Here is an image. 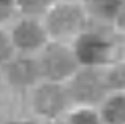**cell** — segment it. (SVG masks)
Segmentation results:
<instances>
[{"label": "cell", "mask_w": 125, "mask_h": 124, "mask_svg": "<svg viewBox=\"0 0 125 124\" xmlns=\"http://www.w3.org/2000/svg\"><path fill=\"white\" fill-rule=\"evenodd\" d=\"M16 54L9 31L0 28V65H6Z\"/></svg>", "instance_id": "5bb4252c"}, {"label": "cell", "mask_w": 125, "mask_h": 124, "mask_svg": "<svg viewBox=\"0 0 125 124\" xmlns=\"http://www.w3.org/2000/svg\"><path fill=\"white\" fill-rule=\"evenodd\" d=\"M44 124H65V122H62L60 120H51V121H45Z\"/></svg>", "instance_id": "e0dca14e"}, {"label": "cell", "mask_w": 125, "mask_h": 124, "mask_svg": "<svg viewBox=\"0 0 125 124\" xmlns=\"http://www.w3.org/2000/svg\"><path fill=\"white\" fill-rule=\"evenodd\" d=\"M16 53L37 56L50 41L42 19L20 15L9 30Z\"/></svg>", "instance_id": "8992f818"}, {"label": "cell", "mask_w": 125, "mask_h": 124, "mask_svg": "<svg viewBox=\"0 0 125 124\" xmlns=\"http://www.w3.org/2000/svg\"><path fill=\"white\" fill-rule=\"evenodd\" d=\"M20 15L42 19L57 0H14Z\"/></svg>", "instance_id": "8fae6325"}, {"label": "cell", "mask_w": 125, "mask_h": 124, "mask_svg": "<svg viewBox=\"0 0 125 124\" xmlns=\"http://www.w3.org/2000/svg\"><path fill=\"white\" fill-rule=\"evenodd\" d=\"M91 24L115 27L120 20L124 0H82Z\"/></svg>", "instance_id": "ba28073f"}, {"label": "cell", "mask_w": 125, "mask_h": 124, "mask_svg": "<svg viewBox=\"0 0 125 124\" xmlns=\"http://www.w3.org/2000/svg\"><path fill=\"white\" fill-rule=\"evenodd\" d=\"M50 40L72 44L90 24L82 1L57 0L42 18Z\"/></svg>", "instance_id": "7a4b0ae2"}, {"label": "cell", "mask_w": 125, "mask_h": 124, "mask_svg": "<svg viewBox=\"0 0 125 124\" xmlns=\"http://www.w3.org/2000/svg\"><path fill=\"white\" fill-rule=\"evenodd\" d=\"M97 110L103 124H125V93H109Z\"/></svg>", "instance_id": "9c48e42d"}, {"label": "cell", "mask_w": 125, "mask_h": 124, "mask_svg": "<svg viewBox=\"0 0 125 124\" xmlns=\"http://www.w3.org/2000/svg\"><path fill=\"white\" fill-rule=\"evenodd\" d=\"M70 1H82V0H70Z\"/></svg>", "instance_id": "ac0fdd59"}, {"label": "cell", "mask_w": 125, "mask_h": 124, "mask_svg": "<svg viewBox=\"0 0 125 124\" xmlns=\"http://www.w3.org/2000/svg\"><path fill=\"white\" fill-rule=\"evenodd\" d=\"M66 87L74 107L97 108L109 94L103 69L81 66Z\"/></svg>", "instance_id": "277c9868"}, {"label": "cell", "mask_w": 125, "mask_h": 124, "mask_svg": "<svg viewBox=\"0 0 125 124\" xmlns=\"http://www.w3.org/2000/svg\"><path fill=\"white\" fill-rule=\"evenodd\" d=\"M112 27L90 24L72 42L81 66L104 69L117 60V45Z\"/></svg>", "instance_id": "6da1fadb"}, {"label": "cell", "mask_w": 125, "mask_h": 124, "mask_svg": "<svg viewBox=\"0 0 125 124\" xmlns=\"http://www.w3.org/2000/svg\"><path fill=\"white\" fill-rule=\"evenodd\" d=\"M8 124H35L31 121H25V120H18V121H12Z\"/></svg>", "instance_id": "2e32d148"}, {"label": "cell", "mask_w": 125, "mask_h": 124, "mask_svg": "<svg viewBox=\"0 0 125 124\" xmlns=\"http://www.w3.org/2000/svg\"><path fill=\"white\" fill-rule=\"evenodd\" d=\"M65 124H103L97 108L75 107L69 113Z\"/></svg>", "instance_id": "7c38bea8"}, {"label": "cell", "mask_w": 125, "mask_h": 124, "mask_svg": "<svg viewBox=\"0 0 125 124\" xmlns=\"http://www.w3.org/2000/svg\"><path fill=\"white\" fill-rule=\"evenodd\" d=\"M116 26H121V27L125 28V0H124V6H123V9H122L121 16H120V20L117 22Z\"/></svg>", "instance_id": "9a60e30c"}, {"label": "cell", "mask_w": 125, "mask_h": 124, "mask_svg": "<svg viewBox=\"0 0 125 124\" xmlns=\"http://www.w3.org/2000/svg\"><path fill=\"white\" fill-rule=\"evenodd\" d=\"M36 58L42 81L66 84L81 68L70 42L50 40Z\"/></svg>", "instance_id": "3957f363"}, {"label": "cell", "mask_w": 125, "mask_h": 124, "mask_svg": "<svg viewBox=\"0 0 125 124\" xmlns=\"http://www.w3.org/2000/svg\"><path fill=\"white\" fill-rule=\"evenodd\" d=\"M4 66L9 82L16 87H35L42 81L36 56L16 53Z\"/></svg>", "instance_id": "52a82bcc"}, {"label": "cell", "mask_w": 125, "mask_h": 124, "mask_svg": "<svg viewBox=\"0 0 125 124\" xmlns=\"http://www.w3.org/2000/svg\"><path fill=\"white\" fill-rule=\"evenodd\" d=\"M20 16L14 0H0V28L6 30Z\"/></svg>", "instance_id": "4fadbf2b"}, {"label": "cell", "mask_w": 125, "mask_h": 124, "mask_svg": "<svg viewBox=\"0 0 125 124\" xmlns=\"http://www.w3.org/2000/svg\"><path fill=\"white\" fill-rule=\"evenodd\" d=\"M33 109L45 121L59 120L72 104L66 84L42 81L34 87Z\"/></svg>", "instance_id": "5b68a950"}, {"label": "cell", "mask_w": 125, "mask_h": 124, "mask_svg": "<svg viewBox=\"0 0 125 124\" xmlns=\"http://www.w3.org/2000/svg\"><path fill=\"white\" fill-rule=\"evenodd\" d=\"M109 93H125V62L114 61L103 69Z\"/></svg>", "instance_id": "30bf717a"}]
</instances>
